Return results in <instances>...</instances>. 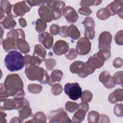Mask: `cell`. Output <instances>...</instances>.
Masks as SVG:
<instances>
[{"label": "cell", "instance_id": "12", "mask_svg": "<svg viewBox=\"0 0 123 123\" xmlns=\"http://www.w3.org/2000/svg\"><path fill=\"white\" fill-rule=\"evenodd\" d=\"M62 14L69 23H75L78 19L77 12L71 6L66 7L62 11Z\"/></svg>", "mask_w": 123, "mask_h": 123}, {"label": "cell", "instance_id": "5", "mask_svg": "<svg viewBox=\"0 0 123 123\" xmlns=\"http://www.w3.org/2000/svg\"><path fill=\"white\" fill-rule=\"evenodd\" d=\"M64 90L69 98L73 100L80 98L82 93L81 87L78 83H67L64 86Z\"/></svg>", "mask_w": 123, "mask_h": 123}, {"label": "cell", "instance_id": "36", "mask_svg": "<svg viewBox=\"0 0 123 123\" xmlns=\"http://www.w3.org/2000/svg\"><path fill=\"white\" fill-rule=\"evenodd\" d=\"M99 118V114L98 112L95 111H89L87 115V121L90 123H98Z\"/></svg>", "mask_w": 123, "mask_h": 123}, {"label": "cell", "instance_id": "25", "mask_svg": "<svg viewBox=\"0 0 123 123\" xmlns=\"http://www.w3.org/2000/svg\"><path fill=\"white\" fill-rule=\"evenodd\" d=\"M87 61L90 62L96 69L101 68L105 62V61L102 59L97 53L93 56H90Z\"/></svg>", "mask_w": 123, "mask_h": 123}, {"label": "cell", "instance_id": "3", "mask_svg": "<svg viewBox=\"0 0 123 123\" xmlns=\"http://www.w3.org/2000/svg\"><path fill=\"white\" fill-rule=\"evenodd\" d=\"M25 74L31 81H38L41 84H49V76L47 72L39 66H30L25 67Z\"/></svg>", "mask_w": 123, "mask_h": 123}, {"label": "cell", "instance_id": "39", "mask_svg": "<svg viewBox=\"0 0 123 123\" xmlns=\"http://www.w3.org/2000/svg\"><path fill=\"white\" fill-rule=\"evenodd\" d=\"M93 98V94L92 92L89 90H85L82 92L81 97V100L82 102H89Z\"/></svg>", "mask_w": 123, "mask_h": 123}, {"label": "cell", "instance_id": "27", "mask_svg": "<svg viewBox=\"0 0 123 123\" xmlns=\"http://www.w3.org/2000/svg\"><path fill=\"white\" fill-rule=\"evenodd\" d=\"M68 35L74 40H76L80 37V32L77 27L73 24L68 27Z\"/></svg>", "mask_w": 123, "mask_h": 123}, {"label": "cell", "instance_id": "28", "mask_svg": "<svg viewBox=\"0 0 123 123\" xmlns=\"http://www.w3.org/2000/svg\"><path fill=\"white\" fill-rule=\"evenodd\" d=\"M3 27L7 29H12L16 25V23L13 19V18L9 16H6L0 22Z\"/></svg>", "mask_w": 123, "mask_h": 123}, {"label": "cell", "instance_id": "43", "mask_svg": "<svg viewBox=\"0 0 123 123\" xmlns=\"http://www.w3.org/2000/svg\"><path fill=\"white\" fill-rule=\"evenodd\" d=\"M62 86L59 83H56L52 86L51 92L52 94L55 95H59L62 93Z\"/></svg>", "mask_w": 123, "mask_h": 123}, {"label": "cell", "instance_id": "8", "mask_svg": "<svg viewBox=\"0 0 123 123\" xmlns=\"http://www.w3.org/2000/svg\"><path fill=\"white\" fill-rule=\"evenodd\" d=\"M91 48V43L89 40L86 37H82L77 42L75 49L78 54L85 55L90 52Z\"/></svg>", "mask_w": 123, "mask_h": 123}, {"label": "cell", "instance_id": "53", "mask_svg": "<svg viewBox=\"0 0 123 123\" xmlns=\"http://www.w3.org/2000/svg\"><path fill=\"white\" fill-rule=\"evenodd\" d=\"M113 65L115 68H120L123 65V60L120 57L115 58L113 62Z\"/></svg>", "mask_w": 123, "mask_h": 123}, {"label": "cell", "instance_id": "11", "mask_svg": "<svg viewBox=\"0 0 123 123\" xmlns=\"http://www.w3.org/2000/svg\"><path fill=\"white\" fill-rule=\"evenodd\" d=\"M112 38V36L109 32L104 31L101 33L98 37V49L110 50Z\"/></svg>", "mask_w": 123, "mask_h": 123}, {"label": "cell", "instance_id": "19", "mask_svg": "<svg viewBox=\"0 0 123 123\" xmlns=\"http://www.w3.org/2000/svg\"><path fill=\"white\" fill-rule=\"evenodd\" d=\"M24 57L25 67L30 66H39L42 62L41 59L36 56L25 55Z\"/></svg>", "mask_w": 123, "mask_h": 123}, {"label": "cell", "instance_id": "34", "mask_svg": "<svg viewBox=\"0 0 123 123\" xmlns=\"http://www.w3.org/2000/svg\"><path fill=\"white\" fill-rule=\"evenodd\" d=\"M112 76H111L110 74L107 71H103L99 75L98 79L99 81L103 84L104 86L108 82L111 80Z\"/></svg>", "mask_w": 123, "mask_h": 123}, {"label": "cell", "instance_id": "31", "mask_svg": "<svg viewBox=\"0 0 123 123\" xmlns=\"http://www.w3.org/2000/svg\"><path fill=\"white\" fill-rule=\"evenodd\" d=\"M84 63V62L80 61H75L73 62L70 67V70L71 72L73 74H78L79 73Z\"/></svg>", "mask_w": 123, "mask_h": 123}, {"label": "cell", "instance_id": "33", "mask_svg": "<svg viewBox=\"0 0 123 123\" xmlns=\"http://www.w3.org/2000/svg\"><path fill=\"white\" fill-rule=\"evenodd\" d=\"M47 23L42 19H38L36 22V30L38 33H42L46 29Z\"/></svg>", "mask_w": 123, "mask_h": 123}, {"label": "cell", "instance_id": "21", "mask_svg": "<svg viewBox=\"0 0 123 123\" xmlns=\"http://www.w3.org/2000/svg\"><path fill=\"white\" fill-rule=\"evenodd\" d=\"M0 110H12L15 109V102L14 98H5L0 100Z\"/></svg>", "mask_w": 123, "mask_h": 123}, {"label": "cell", "instance_id": "50", "mask_svg": "<svg viewBox=\"0 0 123 123\" xmlns=\"http://www.w3.org/2000/svg\"><path fill=\"white\" fill-rule=\"evenodd\" d=\"M60 27L56 24H52L49 27L50 34L51 35H57L59 34Z\"/></svg>", "mask_w": 123, "mask_h": 123}, {"label": "cell", "instance_id": "52", "mask_svg": "<svg viewBox=\"0 0 123 123\" xmlns=\"http://www.w3.org/2000/svg\"><path fill=\"white\" fill-rule=\"evenodd\" d=\"M27 4L31 7L32 6L39 5L40 4H45V3H47L48 1H40V0H28L26 1Z\"/></svg>", "mask_w": 123, "mask_h": 123}, {"label": "cell", "instance_id": "41", "mask_svg": "<svg viewBox=\"0 0 123 123\" xmlns=\"http://www.w3.org/2000/svg\"><path fill=\"white\" fill-rule=\"evenodd\" d=\"M101 0H81L80 5L82 7H87L92 5H98L101 3Z\"/></svg>", "mask_w": 123, "mask_h": 123}, {"label": "cell", "instance_id": "47", "mask_svg": "<svg viewBox=\"0 0 123 123\" xmlns=\"http://www.w3.org/2000/svg\"><path fill=\"white\" fill-rule=\"evenodd\" d=\"M123 71H119L116 72L113 76L116 84L120 85L122 86L123 85Z\"/></svg>", "mask_w": 123, "mask_h": 123}, {"label": "cell", "instance_id": "22", "mask_svg": "<svg viewBox=\"0 0 123 123\" xmlns=\"http://www.w3.org/2000/svg\"><path fill=\"white\" fill-rule=\"evenodd\" d=\"M16 43L17 48L22 53L26 54L30 51L29 45L25 39L19 38L16 41Z\"/></svg>", "mask_w": 123, "mask_h": 123}, {"label": "cell", "instance_id": "13", "mask_svg": "<svg viewBox=\"0 0 123 123\" xmlns=\"http://www.w3.org/2000/svg\"><path fill=\"white\" fill-rule=\"evenodd\" d=\"M52 50L56 55H62L67 52L69 50V45L65 41L58 40L53 46Z\"/></svg>", "mask_w": 123, "mask_h": 123}, {"label": "cell", "instance_id": "42", "mask_svg": "<svg viewBox=\"0 0 123 123\" xmlns=\"http://www.w3.org/2000/svg\"><path fill=\"white\" fill-rule=\"evenodd\" d=\"M45 64L48 70L51 71L56 65V62L54 59L49 58L45 60Z\"/></svg>", "mask_w": 123, "mask_h": 123}, {"label": "cell", "instance_id": "29", "mask_svg": "<svg viewBox=\"0 0 123 123\" xmlns=\"http://www.w3.org/2000/svg\"><path fill=\"white\" fill-rule=\"evenodd\" d=\"M82 24L85 28V32H90L95 30V23L92 17L89 16L86 17L82 22Z\"/></svg>", "mask_w": 123, "mask_h": 123}, {"label": "cell", "instance_id": "35", "mask_svg": "<svg viewBox=\"0 0 123 123\" xmlns=\"http://www.w3.org/2000/svg\"><path fill=\"white\" fill-rule=\"evenodd\" d=\"M15 102V109L18 110L22 108L25 106H29L28 101L24 98H14Z\"/></svg>", "mask_w": 123, "mask_h": 123}, {"label": "cell", "instance_id": "30", "mask_svg": "<svg viewBox=\"0 0 123 123\" xmlns=\"http://www.w3.org/2000/svg\"><path fill=\"white\" fill-rule=\"evenodd\" d=\"M33 122L36 123H45L47 122V117L42 111H37L33 116Z\"/></svg>", "mask_w": 123, "mask_h": 123}, {"label": "cell", "instance_id": "48", "mask_svg": "<svg viewBox=\"0 0 123 123\" xmlns=\"http://www.w3.org/2000/svg\"><path fill=\"white\" fill-rule=\"evenodd\" d=\"M0 100H2L4 99L7 98L10 96V95L8 91L6 90L4 84H0Z\"/></svg>", "mask_w": 123, "mask_h": 123}, {"label": "cell", "instance_id": "56", "mask_svg": "<svg viewBox=\"0 0 123 123\" xmlns=\"http://www.w3.org/2000/svg\"><path fill=\"white\" fill-rule=\"evenodd\" d=\"M18 22H19V25H20V26L21 27H26V26L27 25V23H26V20H25V18H22V17L19 18V19L18 20Z\"/></svg>", "mask_w": 123, "mask_h": 123}, {"label": "cell", "instance_id": "46", "mask_svg": "<svg viewBox=\"0 0 123 123\" xmlns=\"http://www.w3.org/2000/svg\"><path fill=\"white\" fill-rule=\"evenodd\" d=\"M114 113L118 117H122L123 115V107L122 103L116 104L114 107Z\"/></svg>", "mask_w": 123, "mask_h": 123}, {"label": "cell", "instance_id": "40", "mask_svg": "<svg viewBox=\"0 0 123 123\" xmlns=\"http://www.w3.org/2000/svg\"><path fill=\"white\" fill-rule=\"evenodd\" d=\"M97 53L104 61L109 59L111 56L110 50L107 49H100Z\"/></svg>", "mask_w": 123, "mask_h": 123}, {"label": "cell", "instance_id": "1", "mask_svg": "<svg viewBox=\"0 0 123 123\" xmlns=\"http://www.w3.org/2000/svg\"><path fill=\"white\" fill-rule=\"evenodd\" d=\"M6 90L10 96L13 98H24L25 93L24 90V83L20 76L16 74L7 75L4 83Z\"/></svg>", "mask_w": 123, "mask_h": 123}, {"label": "cell", "instance_id": "57", "mask_svg": "<svg viewBox=\"0 0 123 123\" xmlns=\"http://www.w3.org/2000/svg\"><path fill=\"white\" fill-rule=\"evenodd\" d=\"M10 123H22V122L19 117H14L11 120Z\"/></svg>", "mask_w": 123, "mask_h": 123}, {"label": "cell", "instance_id": "55", "mask_svg": "<svg viewBox=\"0 0 123 123\" xmlns=\"http://www.w3.org/2000/svg\"><path fill=\"white\" fill-rule=\"evenodd\" d=\"M6 114L2 111V110L0 111V123H6V120L5 119V117H6Z\"/></svg>", "mask_w": 123, "mask_h": 123}, {"label": "cell", "instance_id": "44", "mask_svg": "<svg viewBox=\"0 0 123 123\" xmlns=\"http://www.w3.org/2000/svg\"><path fill=\"white\" fill-rule=\"evenodd\" d=\"M77 53L76 49L74 48H71L69 49L66 53L65 54V56L67 59L70 60H73L75 59L77 56Z\"/></svg>", "mask_w": 123, "mask_h": 123}, {"label": "cell", "instance_id": "23", "mask_svg": "<svg viewBox=\"0 0 123 123\" xmlns=\"http://www.w3.org/2000/svg\"><path fill=\"white\" fill-rule=\"evenodd\" d=\"M7 37H12L16 41L19 38L25 39V34L24 31L20 28L13 29L7 34Z\"/></svg>", "mask_w": 123, "mask_h": 123}, {"label": "cell", "instance_id": "32", "mask_svg": "<svg viewBox=\"0 0 123 123\" xmlns=\"http://www.w3.org/2000/svg\"><path fill=\"white\" fill-rule=\"evenodd\" d=\"M111 16L109 10L106 8H101L99 9L97 12V17L101 20H106Z\"/></svg>", "mask_w": 123, "mask_h": 123}, {"label": "cell", "instance_id": "45", "mask_svg": "<svg viewBox=\"0 0 123 123\" xmlns=\"http://www.w3.org/2000/svg\"><path fill=\"white\" fill-rule=\"evenodd\" d=\"M114 41L118 45L122 46L123 45V32L122 30L117 32L114 36Z\"/></svg>", "mask_w": 123, "mask_h": 123}, {"label": "cell", "instance_id": "24", "mask_svg": "<svg viewBox=\"0 0 123 123\" xmlns=\"http://www.w3.org/2000/svg\"><path fill=\"white\" fill-rule=\"evenodd\" d=\"M63 73L62 71L59 70H53L49 76V80L48 84L49 86H52L55 82H60Z\"/></svg>", "mask_w": 123, "mask_h": 123}, {"label": "cell", "instance_id": "49", "mask_svg": "<svg viewBox=\"0 0 123 123\" xmlns=\"http://www.w3.org/2000/svg\"><path fill=\"white\" fill-rule=\"evenodd\" d=\"M78 12L85 16H88L92 13L91 10L87 7H82L78 10Z\"/></svg>", "mask_w": 123, "mask_h": 123}, {"label": "cell", "instance_id": "9", "mask_svg": "<svg viewBox=\"0 0 123 123\" xmlns=\"http://www.w3.org/2000/svg\"><path fill=\"white\" fill-rule=\"evenodd\" d=\"M89 109V105L86 102H82L79 104L77 111L74 113L72 117V122L79 123L82 122Z\"/></svg>", "mask_w": 123, "mask_h": 123}, {"label": "cell", "instance_id": "38", "mask_svg": "<svg viewBox=\"0 0 123 123\" xmlns=\"http://www.w3.org/2000/svg\"><path fill=\"white\" fill-rule=\"evenodd\" d=\"M79 104L73 101H67L65 104V110L70 112H74L78 108Z\"/></svg>", "mask_w": 123, "mask_h": 123}, {"label": "cell", "instance_id": "18", "mask_svg": "<svg viewBox=\"0 0 123 123\" xmlns=\"http://www.w3.org/2000/svg\"><path fill=\"white\" fill-rule=\"evenodd\" d=\"M3 48L5 52H8L12 49H17L16 41L12 37H7L1 42Z\"/></svg>", "mask_w": 123, "mask_h": 123}, {"label": "cell", "instance_id": "2", "mask_svg": "<svg viewBox=\"0 0 123 123\" xmlns=\"http://www.w3.org/2000/svg\"><path fill=\"white\" fill-rule=\"evenodd\" d=\"M4 64L11 72L21 70L25 65L24 57L17 50H12L5 56Z\"/></svg>", "mask_w": 123, "mask_h": 123}, {"label": "cell", "instance_id": "58", "mask_svg": "<svg viewBox=\"0 0 123 123\" xmlns=\"http://www.w3.org/2000/svg\"><path fill=\"white\" fill-rule=\"evenodd\" d=\"M4 14L5 12L3 10L0 9V20H1L2 18L4 16Z\"/></svg>", "mask_w": 123, "mask_h": 123}, {"label": "cell", "instance_id": "6", "mask_svg": "<svg viewBox=\"0 0 123 123\" xmlns=\"http://www.w3.org/2000/svg\"><path fill=\"white\" fill-rule=\"evenodd\" d=\"M47 6L50 9L54 20L61 18L62 11L66 7L65 3L61 0L49 1L47 2Z\"/></svg>", "mask_w": 123, "mask_h": 123}, {"label": "cell", "instance_id": "59", "mask_svg": "<svg viewBox=\"0 0 123 123\" xmlns=\"http://www.w3.org/2000/svg\"><path fill=\"white\" fill-rule=\"evenodd\" d=\"M0 30H1V42L2 39V35H3V32H4V29H3L2 27V25L0 24Z\"/></svg>", "mask_w": 123, "mask_h": 123}, {"label": "cell", "instance_id": "26", "mask_svg": "<svg viewBox=\"0 0 123 123\" xmlns=\"http://www.w3.org/2000/svg\"><path fill=\"white\" fill-rule=\"evenodd\" d=\"M47 54L46 49L40 44H37L35 46L34 50L32 55L36 56L39 58L43 62L45 60V56Z\"/></svg>", "mask_w": 123, "mask_h": 123}, {"label": "cell", "instance_id": "4", "mask_svg": "<svg viewBox=\"0 0 123 123\" xmlns=\"http://www.w3.org/2000/svg\"><path fill=\"white\" fill-rule=\"evenodd\" d=\"M49 123H71L72 121L63 108L50 111L48 114Z\"/></svg>", "mask_w": 123, "mask_h": 123}, {"label": "cell", "instance_id": "54", "mask_svg": "<svg viewBox=\"0 0 123 123\" xmlns=\"http://www.w3.org/2000/svg\"><path fill=\"white\" fill-rule=\"evenodd\" d=\"M110 118L109 117L105 114H101L99 115V120L98 123H110Z\"/></svg>", "mask_w": 123, "mask_h": 123}, {"label": "cell", "instance_id": "37", "mask_svg": "<svg viewBox=\"0 0 123 123\" xmlns=\"http://www.w3.org/2000/svg\"><path fill=\"white\" fill-rule=\"evenodd\" d=\"M28 90L33 94L39 93L42 90V86L37 84H30L27 86Z\"/></svg>", "mask_w": 123, "mask_h": 123}, {"label": "cell", "instance_id": "14", "mask_svg": "<svg viewBox=\"0 0 123 123\" xmlns=\"http://www.w3.org/2000/svg\"><path fill=\"white\" fill-rule=\"evenodd\" d=\"M38 40L39 42L42 44L45 48L49 49L53 45V37L52 35L48 32H45L39 35Z\"/></svg>", "mask_w": 123, "mask_h": 123}, {"label": "cell", "instance_id": "7", "mask_svg": "<svg viewBox=\"0 0 123 123\" xmlns=\"http://www.w3.org/2000/svg\"><path fill=\"white\" fill-rule=\"evenodd\" d=\"M31 7L27 4L26 1H21L12 5V18L18 16H22L25 13L30 11Z\"/></svg>", "mask_w": 123, "mask_h": 123}, {"label": "cell", "instance_id": "51", "mask_svg": "<svg viewBox=\"0 0 123 123\" xmlns=\"http://www.w3.org/2000/svg\"><path fill=\"white\" fill-rule=\"evenodd\" d=\"M68 27L67 26H62L60 27L59 34L60 36L63 37H68Z\"/></svg>", "mask_w": 123, "mask_h": 123}, {"label": "cell", "instance_id": "17", "mask_svg": "<svg viewBox=\"0 0 123 123\" xmlns=\"http://www.w3.org/2000/svg\"><path fill=\"white\" fill-rule=\"evenodd\" d=\"M108 100L111 104H115L118 101H122L123 100V89L118 88L110 93L108 96Z\"/></svg>", "mask_w": 123, "mask_h": 123}, {"label": "cell", "instance_id": "10", "mask_svg": "<svg viewBox=\"0 0 123 123\" xmlns=\"http://www.w3.org/2000/svg\"><path fill=\"white\" fill-rule=\"evenodd\" d=\"M111 16L118 14V16L123 18V1L121 0H115L110 3L106 7Z\"/></svg>", "mask_w": 123, "mask_h": 123}, {"label": "cell", "instance_id": "20", "mask_svg": "<svg viewBox=\"0 0 123 123\" xmlns=\"http://www.w3.org/2000/svg\"><path fill=\"white\" fill-rule=\"evenodd\" d=\"M19 118L23 122L25 120L32 118L33 115L32 112V110L29 106H25L22 108L19 109L18 111Z\"/></svg>", "mask_w": 123, "mask_h": 123}, {"label": "cell", "instance_id": "16", "mask_svg": "<svg viewBox=\"0 0 123 123\" xmlns=\"http://www.w3.org/2000/svg\"><path fill=\"white\" fill-rule=\"evenodd\" d=\"M95 69L96 68L92 64L87 61L86 62L84 63L78 75L81 78H85L87 77L88 75L93 74L95 71Z\"/></svg>", "mask_w": 123, "mask_h": 123}, {"label": "cell", "instance_id": "15", "mask_svg": "<svg viewBox=\"0 0 123 123\" xmlns=\"http://www.w3.org/2000/svg\"><path fill=\"white\" fill-rule=\"evenodd\" d=\"M38 13L41 19L46 23L50 22L53 20L51 12L47 6L41 5L38 9Z\"/></svg>", "mask_w": 123, "mask_h": 123}]
</instances>
